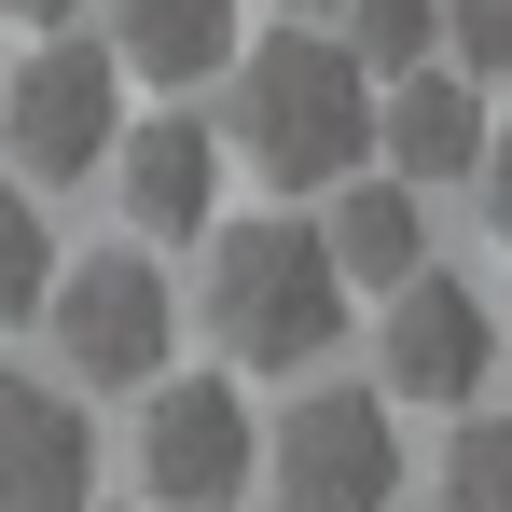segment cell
<instances>
[{
    "mask_svg": "<svg viewBox=\"0 0 512 512\" xmlns=\"http://www.w3.org/2000/svg\"><path fill=\"white\" fill-rule=\"evenodd\" d=\"M111 194H125V236H139V250H194V236L222 222V139H208V111L125 125V139H111Z\"/></svg>",
    "mask_w": 512,
    "mask_h": 512,
    "instance_id": "ba28073f",
    "label": "cell"
},
{
    "mask_svg": "<svg viewBox=\"0 0 512 512\" xmlns=\"http://www.w3.org/2000/svg\"><path fill=\"white\" fill-rule=\"evenodd\" d=\"M319 250H333L346 291H402V277L429 263V194L388 180V167H346L333 208H319Z\"/></svg>",
    "mask_w": 512,
    "mask_h": 512,
    "instance_id": "8fae6325",
    "label": "cell"
},
{
    "mask_svg": "<svg viewBox=\"0 0 512 512\" xmlns=\"http://www.w3.org/2000/svg\"><path fill=\"white\" fill-rule=\"evenodd\" d=\"M319 28H333L374 84H388V70H416V56H443V0H333Z\"/></svg>",
    "mask_w": 512,
    "mask_h": 512,
    "instance_id": "5bb4252c",
    "label": "cell"
},
{
    "mask_svg": "<svg viewBox=\"0 0 512 512\" xmlns=\"http://www.w3.org/2000/svg\"><path fill=\"white\" fill-rule=\"evenodd\" d=\"M250 457H263L250 388H222V374H153V402H139V499L153 512H236L250 499Z\"/></svg>",
    "mask_w": 512,
    "mask_h": 512,
    "instance_id": "52a82bcc",
    "label": "cell"
},
{
    "mask_svg": "<svg viewBox=\"0 0 512 512\" xmlns=\"http://www.w3.org/2000/svg\"><path fill=\"white\" fill-rule=\"evenodd\" d=\"M429 512H512V416H457L443 471H429Z\"/></svg>",
    "mask_w": 512,
    "mask_h": 512,
    "instance_id": "9a60e30c",
    "label": "cell"
},
{
    "mask_svg": "<svg viewBox=\"0 0 512 512\" xmlns=\"http://www.w3.org/2000/svg\"><path fill=\"white\" fill-rule=\"evenodd\" d=\"M97 499V416L70 374H0V512H84Z\"/></svg>",
    "mask_w": 512,
    "mask_h": 512,
    "instance_id": "9c48e42d",
    "label": "cell"
},
{
    "mask_svg": "<svg viewBox=\"0 0 512 512\" xmlns=\"http://www.w3.org/2000/svg\"><path fill=\"white\" fill-rule=\"evenodd\" d=\"M499 360H512V333H499Z\"/></svg>",
    "mask_w": 512,
    "mask_h": 512,
    "instance_id": "ffe728a7",
    "label": "cell"
},
{
    "mask_svg": "<svg viewBox=\"0 0 512 512\" xmlns=\"http://www.w3.org/2000/svg\"><path fill=\"white\" fill-rule=\"evenodd\" d=\"M346 333V277L319 250L305 208H263V222H208V346L236 374H319Z\"/></svg>",
    "mask_w": 512,
    "mask_h": 512,
    "instance_id": "7a4b0ae2",
    "label": "cell"
},
{
    "mask_svg": "<svg viewBox=\"0 0 512 512\" xmlns=\"http://www.w3.org/2000/svg\"><path fill=\"white\" fill-rule=\"evenodd\" d=\"M0 14H14V28H70L84 0H0Z\"/></svg>",
    "mask_w": 512,
    "mask_h": 512,
    "instance_id": "ac0fdd59",
    "label": "cell"
},
{
    "mask_svg": "<svg viewBox=\"0 0 512 512\" xmlns=\"http://www.w3.org/2000/svg\"><path fill=\"white\" fill-rule=\"evenodd\" d=\"M111 56H125V84L180 97L236 56V0H111Z\"/></svg>",
    "mask_w": 512,
    "mask_h": 512,
    "instance_id": "7c38bea8",
    "label": "cell"
},
{
    "mask_svg": "<svg viewBox=\"0 0 512 512\" xmlns=\"http://www.w3.org/2000/svg\"><path fill=\"white\" fill-rule=\"evenodd\" d=\"M485 84L471 70H443V56H416V70H388L374 84V167L416 180V194H443V180H471V153H485Z\"/></svg>",
    "mask_w": 512,
    "mask_h": 512,
    "instance_id": "30bf717a",
    "label": "cell"
},
{
    "mask_svg": "<svg viewBox=\"0 0 512 512\" xmlns=\"http://www.w3.org/2000/svg\"><path fill=\"white\" fill-rule=\"evenodd\" d=\"M222 153L263 194H333L346 167H374V70L333 28H277L222 56Z\"/></svg>",
    "mask_w": 512,
    "mask_h": 512,
    "instance_id": "6da1fadb",
    "label": "cell"
},
{
    "mask_svg": "<svg viewBox=\"0 0 512 512\" xmlns=\"http://www.w3.org/2000/svg\"><path fill=\"white\" fill-rule=\"evenodd\" d=\"M443 70L512 84V0H443Z\"/></svg>",
    "mask_w": 512,
    "mask_h": 512,
    "instance_id": "2e32d148",
    "label": "cell"
},
{
    "mask_svg": "<svg viewBox=\"0 0 512 512\" xmlns=\"http://www.w3.org/2000/svg\"><path fill=\"white\" fill-rule=\"evenodd\" d=\"M471 180H485V222H499V250H512V125H485V153H471Z\"/></svg>",
    "mask_w": 512,
    "mask_h": 512,
    "instance_id": "e0dca14e",
    "label": "cell"
},
{
    "mask_svg": "<svg viewBox=\"0 0 512 512\" xmlns=\"http://www.w3.org/2000/svg\"><path fill=\"white\" fill-rule=\"evenodd\" d=\"M277 14H291V28H319V14H333V0H277Z\"/></svg>",
    "mask_w": 512,
    "mask_h": 512,
    "instance_id": "d6986e66",
    "label": "cell"
},
{
    "mask_svg": "<svg viewBox=\"0 0 512 512\" xmlns=\"http://www.w3.org/2000/svg\"><path fill=\"white\" fill-rule=\"evenodd\" d=\"M111 139H125V56L42 28V56L0 84V167L28 180V194H70V180L111 167Z\"/></svg>",
    "mask_w": 512,
    "mask_h": 512,
    "instance_id": "5b68a950",
    "label": "cell"
},
{
    "mask_svg": "<svg viewBox=\"0 0 512 512\" xmlns=\"http://www.w3.org/2000/svg\"><path fill=\"white\" fill-rule=\"evenodd\" d=\"M42 333H56V374H70V388H153L180 360V277L139 250V236H125V250H84V263H56Z\"/></svg>",
    "mask_w": 512,
    "mask_h": 512,
    "instance_id": "3957f363",
    "label": "cell"
},
{
    "mask_svg": "<svg viewBox=\"0 0 512 512\" xmlns=\"http://www.w3.org/2000/svg\"><path fill=\"white\" fill-rule=\"evenodd\" d=\"M250 499H277V512H402V402L388 388H305L263 429Z\"/></svg>",
    "mask_w": 512,
    "mask_h": 512,
    "instance_id": "277c9868",
    "label": "cell"
},
{
    "mask_svg": "<svg viewBox=\"0 0 512 512\" xmlns=\"http://www.w3.org/2000/svg\"><path fill=\"white\" fill-rule=\"evenodd\" d=\"M388 319H374V388L388 402H485L499 388V305L457 277V263H416L402 291H374Z\"/></svg>",
    "mask_w": 512,
    "mask_h": 512,
    "instance_id": "8992f818",
    "label": "cell"
},
{
    "mask_svg": "<svg viewBox=\"0 0 512 512\" xmlns=\"http://www.w3.org/2000/svg\"><path fill=\"white\" fill-rule=\"evenodd\" d=\"M56 222H42V194L28 180H0V333H28L42 319V291H56Z\"/></svg>",
    "mask_w": 512,
    "mask_h": 512,
    "instance_id": "4fadbf2b",
    "label": "cell"
}]
</instances>
